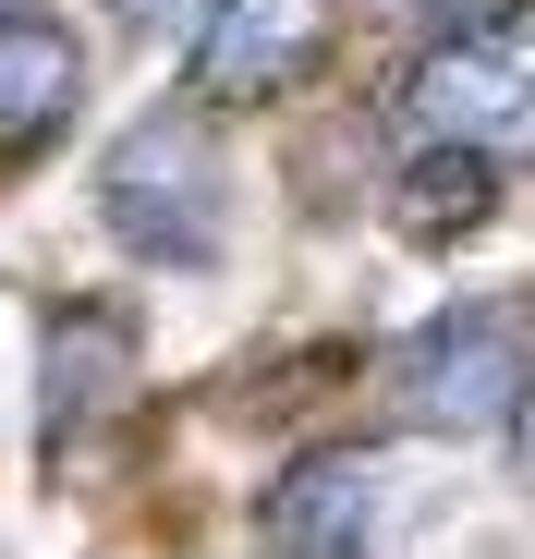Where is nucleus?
I'll use <instances>...</instances> for the list:
<instances>
[{"mask_svg": "<svg viewBox=\"0 0 535 559\" xmlns=\"http://www.w3.org/2000/svg\"><path fill=\"white\" fill-rule=\"evenodd\" d=\"M98 219L134 267H207L231 231V170H219L207 110H146L98 158Z\"/></svg>", "mask_w": 535, "mask_h": 559, "instance_id": "1", "label": "nucleus"}, {"mask_svg": "<svg viewBox=\"0 0 535 559\" xmlns=\"http://www.w3.org/2000/svg\"><path fill=\"white\" fill-rule=\"evenodd\" d=\"M523 390H535V305H511V293H475V305H451V317H426V329L390 353L402 426H438V438L511 426Z\"/></svg>", "mask_w": 535, "mask_h": 559, "instance_id": "2", "label": "nucleus"}, {"mask_svg": "<svg viewBox=\"0 0 535 559\" xmlns=\"http://www.w3.org/2000/svg\"><path fill=\"white\" fill-rule=\"evenodd\" d=\"M402 134L414 146H451V158H535V13L487 25V37H438L402 73Z\"/></svg>", "mask_w": 535, "mask_h": 559, "instance_id": "3", "label": "nucleus"}, {"mask_svg": "<svg viewBox=\"0 0 535 559\" xmlns=\"http://www.w3.org/2000/svg\"><path fill=\"white\" fill-rule=\"evenodd\" d=\"M341 49V0H207L195 13V110L293 98Z\"/></svg>", "mask_w": 535, "mask_h": 559, "instance_id": "4", "label": "nucleus"}, {"mask_svg": "<svg viewBox=\"0 0 535 559\" xmlns=\"http://www.w3.org/2000/svg\"><path fill=\"white\" fill-rule=\"evenodd\" d=\"M378 511H390L378 450H305L255 499V547L268 559H378Z\"/></svg>", "mask_w": 535, "mask_h": 559, "instance_id": "5", "label": "nucleus"}, {"mask_svg": "<svg viewBox=\"0 0 535 559\" xmlns=\"http://www.w3.org/2000/svg\"><path fill=\"white\" fill-rule=\"evenodd\" d=\"M122 390H134V317L122 305H49L37 317V426H49V450H73Z\"/></svg>", "mask_w": 535, "mask_h": 559, "instance_id": "6", "label": "nucleus"}, {"mask_svg": "<svg viewBox=\"0 0 535 559\" xmlns=\"http://www.w3.org/2000/svg\"><path fill=\"white\" fill-rule=\"evenodd\" d=\"M85 110V37L61 13H0V170L61 146Z\"/></svg>", "mask_w": 535, "mask_h": 559, "instance_id": "7", "label": "nucleus"}, {"mask_svg": "<svg viewBox=\"0 0 535 559\" xmlns=\"http://www.w3.org/2000/svg\"><path fill=\"white\" fill-rule=\"evenodd\" d=\"M487 207H499V170H487V158H451V146H414L402 182H390V219H402L414 243H451V231H475Z\"/></svg>", "mask_w": 535, "mask_h": 559, "instance_id": "8", "label": "nucleus"}, {"mask_svg": "<svg viewBox=\"0 0 535 559\" xmlns=\"http://www.w3.org/2000/svg\"><path fill=\"white\" fill-rule=\"evenodd\" d=\"M414 13H426V49H438V37H487V25L535 13V0H414Z\"/></svg>", "mask_w": 535, "mask_h": 559, "instance_id": "9", "label": "nucleus"}, {"mask_svg": "<svg viewBox=\"0 0 535 559\" xmlns=\"http://www.w3.org/2000/svg\"><path fill=\"white\" fill-rule=\"evenodd\" d=\"M183 13H207V0H122V25H183Z\"/></svg>", "mask_w": 535, "mask_h": 559, "instance_id": "10", "label": "nucleus"}, {"mask_svg": "<svg viewBox=\"0 0 535 559\" xmlns=\"http://www.w3.org/2000/svg\"><path fill=\"white\" fill-rule=\"evenodd\" d=\"M511 426H523V475H535V390H523V414H511Z\"/></svg>", "mask_w": 535, "mask_h": 559, "instance_id": "11", "label": "nucleus"}, {"mask_svg": "<svg viewBox=\"0 0 535 559\" xmlns=\"http://www.w3.org/2000/svg\"><path fill=\"white\" fill-rule=\"evenodd\" d=\"M0 13H49V0H0Z\"/></svg>", "mask_w": 535, "mask_h": 559, "instance_id": "12", "label": "nucleus"}]
</instances>
